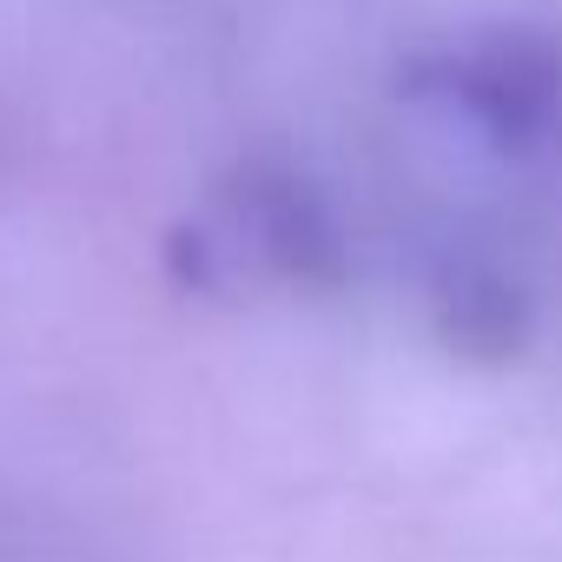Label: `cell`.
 Listing matches in <instances>:
<instances>
[{
	"label": "cell",
	"instance_id": "cell-2",
	"mask_svg": "<svg viewBox=\"0 0 562 562\" xmlns=\"http://www.w3.org/2000/svg\"><path fill=\"white\" fill-rule=\"evenodd\" d=\"M404 93L443 106L483 146L529 159L562 139V41L536 27H496L463 47L411 60Z\"/></svg>",
	"mask_w": 562,
	"mask_h": 562
},
{
	"label": "cell",
	"instance_id": "cell-3",
	"mask_svg": "<svg viewBox=\"0 0 562 562\" xmlns=\"http://www.w3.org/2000/svg\"><path fill=\"white\" fill-rule=\"evenodd\" d=\"M430 318H437V338L457 358H476V364H503L529 338L522 292L490 265H450L437 278V292H430Z\"/></svg>",
	"mask_w": 562,
	"mask_h": 562
},
{
	"label": "cell",
	"instance_id": "cell-1",
	"mask_svg": "<svg viewBox=\"0 0 562 562\" xmlns=\"http://www.w3.org/2000/svg\"><path fill=\"white\" fill-rule=\"evenodd\" d=\"M166 271L199 299H271V292H338L345 238L312 179L271 159L225 172L166 238Z\"/></svg>",
	"mask_w": 562,
	"mask_h": 562
}]
</instances>
